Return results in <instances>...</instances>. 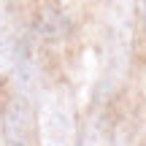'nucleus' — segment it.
<instances>
[{"instance_id":"7ed1b4c3","label":"nucleus","mask_w":146,"mask_h":146,"mask_svg":"<svg viewBox=\"0 0 146 146\" xmlns=\"http://www.w3.org/2000/svg\"><path fill=\"white\" fill-rule=\"evenodd\" d=\"M11 65H14V35H11L5 5L0 0V78L11 70Z\"/></svg>"},{"instance_id":"f257e3e1","label":"nucleus","mask_w":146,"mask_h":146,"mask_svg":"<svg viewBox=\"0 0 146 146\" xmlns=\"http://www.w3.org/2000/svg\"><path fill=\"white\" fill-rule=\"evenodd\" d=\"M35 130L41 146H76L73 103L62 89H52L41 98L35 114Z\"/></svg>"},{"instance_id":"f03ea898","label":"nucleus","mask_w":146,"mask_h":146,"mask_svg":"<svg viewBox=\"0 0 146 146\" xmlns=\"http://www.w3.org/2000/svg\"><path fill=\"white\" fill-rule=\"evenodd\" d=\"M33 133H35V119L27 106V100L14 98L3 111V135L8 146H33Z\"/></svg>"},{"instance_id":"20e7f679","label":"nucleus","mask_w":146,"mask_h":146,"mask_svg":"<svg viewBox=\"0 0 146 146\" xmlns=\"http://www.w3.org/2000/svg\"><path fill=\"white\" fill-rule=\"evenodd\" d=\"M143 14H146V0H143Z\"/></svg>"}]
</instances>
